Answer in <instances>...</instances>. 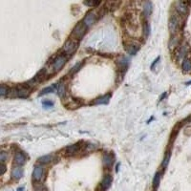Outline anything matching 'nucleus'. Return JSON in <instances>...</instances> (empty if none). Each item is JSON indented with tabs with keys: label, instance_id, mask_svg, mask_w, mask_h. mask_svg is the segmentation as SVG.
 Listing matches in <instances>:
<instances>
[{
	"label": "nucleus",
	"instance_id": "f257e3e1",
	"mask_svg": "<svg viewBox=\"0 0 191 191\" xmlns=\"http://www.w3.org/2000/svg\"><path fill=\"white\" fill-rule=\"evenodd\" d=\"M77 48V41L76 39H68L63 45V51L67 55H72Z\"/></svg>",
	"mask_w": 191,
	"mask_h": 191
},
{
	"label": "nucleus",
	"instance_id": "f03ea898",
	"mask_svg": "<svg viewBox=\"0 0 191 191\" xmlns=\"http://www.w3.org/2000/svg\"><path fill=\"white\" fill-rule=\"evenodd\" d=\"M85 32H86V26L84 25V23H79L76 24V26L73 30V37L77 39H81Z\"/></svg>",
	"mask_w": 191,
	"mask_h": 191
},
{
	"label": "nucleus",
	"instance_id": "7ed1b4c3",
	"mask_svg": "<svg viewBox=\"0 0 191 191\" xmlns=\"http://www.w3.org/2000/svg\"><path fill=\"white\" fill-rule=\"evenodd\" d=\"M66 61H67V57H66V56H65V55H59V56H57L56 57V59H55V61H53V70H55L56 72L59 71L65 65Z\"/></svg>",
	"mask_w": 191,
	"mask_h": 191
},
{
	"label": "nucleus",
	"instance_id": "20e7f679",
	"mask_svg": "<svg viewBox=\"0 0 191 191\" xmlns=\"http://www.w3.org/2000/svg\"><path fill=\"white\" fill-rule=\"evenodd\" d=\"M168 28L171 34H175L179 28V19L176 15H172L169 19L168 23Z\"/></svg>",
	"mask_w": 191,
	"mask_h": 191
},
{
	"label": "nucleus",
	"instance_id": "39448f33",
	"mask_svg": "<svg viewBox=\"0 0 191 191\" xmlns=\"http://www.w3.org/2000/svg\"><path fill=\"white\" fill-rule=\"evenodd\" d=\"M96 19H97V15H96V14L94 11H89V13L85 15L84 19H83V23H84V25L86 27H89V26L93 25Z\"/></svg>",
	"mask_w": 191,
	"mask_h": 191
},
{
	"label": "nucleus",
	"instance_id": "423d86ee",
	"mask_svg": "<svg viewBox=\"0 0 191 191\" xmlns=\"http://www.w3.org/2000/svg\"><path fill=\"white\" fill-rule=\"evenodd\" d=\"M43 167L42 166H35L34 169V172H33V178L34 181L38 182L39 180H41V178H42L43 176Z\"/></svg>",
	"mask_w": 191,
	"mask_h": 191
},
{
	"label": "nucleus",
	"instance_id": "0eeeda50",
	"mask_svg": "<svg viewBox=\"0 0 191 191\" xmlns=\"http://www.w3.org/2000/svg\"><path fill=\"white\" fill-rule=\"evenodd\" d=\"M111 183H112V177L110 175H106L103 178V180L101 181L100 186H101V188H102V190H106L110 187Z\"/></svg>",
	"mask_w": 191,
	"mask_h": 191
},
{
	"label": "nucleus",
	"instance_id": "6e6552de",
	"mask_svg": "<svg viewBox=\"0 0 191 191\" xmlns=\"http://www.w3.org/2000/svg\"><path fill=\"white\" fill-rule=\"evenodd\" d=\"M11 178L15 179V180H19L23 176V170L20 167H14L13 170H11Z\"/></svg>",
	"mask_w": 191,
	"mask_h": 191
},
{
	"label": "nucleus",
	"instance_id": "1a4fd4ad",
	"mask_svg": "<svg viewBox=\"0 0 191 191\" xmlns=\"http://www.w3.org/2000/svg\"><path fill=\"white\" fill-rule=\"evenodd\" d=\"M30 93V90L25 87H21L15 90V96L18 98H27Z\"/></svg>",
	"mask_w": 191,
	"mask_h": 191
},
{
	"label": "nucleus",
	"instance_id": "9d476101",
	"mask_svg": "<svg viewBox=\"0 0 191 191\" xmlns=\"http://www.w3.org/2000/svg\"><path fill=\"white\" fill-rule=\"evenodd\" d=\"M65 151H66L67 155H75L76 154L77 152L79 151V145L77 144H72V145H69L67 146L66 148H65Z\"/></svg>",
	"mask_w": 191,
	"mask_h": 191
},
{
	"label": "nucleus",
	"instance_id": "9b49d317",
	"mask_svg": "<svg viewBox=\"0 0 191 191\" xmlns=\"http://www.w3.org/2000/svg\"><path fill=\"white\" fill-rule=\"evenodd\" d=\"M25 160H26V157L25 155L22 154L21 152H17L15 156V162L18 164V165H22L25 163Z\"/></svg>",
	"mask_w": 191,
	"mask_h": 191
},
{
	"label": "nucleus",
	"instance_id": "f8f14e48",
	"mask_svg": "<svg viewBox=\"0 0 191 191\" xmlns=\"http://www.w3.org/2000/svg\"><path fill=\"white\" fill-rule=\"evenodd\" d=\"M102 163L105 166L110 167L113 164V163H114V158L110 154H105L102 158Z\"/></svg>",
	"mask_w": 191,
	"mask_h": 191
},
{
	"label": "nucleus",
	"instance_id": "ddd939ff",
	"mask_svg": "<svg viewBox=\"0 0 191 191\" xmlns=\"http://www.w3.org/2000/svg\"><path fill=\"white\" fill-rule=\"evenodd\" d=\"M111 98L110 95H105L103 97H100L97 99H95L94 101V104H107L108 103V101Z\"/></svg>",
	"mask_w": 191,
	"mask_h": 191
},
{
	"label": "nucleus",
	"instance_id": "4468645a",
	"mask_svg": "<svg viewBox=\"0 0 191 191\" xmlns=\"http://www.w3.org/2000/svg\"><path fill=\"white\" fill-rule=\"evenodd\" d=\"M152 11V3L150 1H146L143 4V13H144L145 16H149Z\"/></svg>",
	"mask_w": 191,
	"mask_h": 191
},
{
	"label": "nucleus",
	"instance_id": "2eb2a0df",
	"mask_svg": "<svg viewBox=\"0 0 191 191\" xmlns=\"http://www.w3.org/2000/svg\"><path fill=\"white\" fill-rule=\"evenodd\" d=\"M176 7H177V11L180 14L183 15V14H186L187 11V7H186V3H183V2H177L176 3Z\"/></svg>",
	"mask_w": 191,
	"mask_h": 191
},
{
	"label": "nucleus",
	"instance_id": "dca6fc26",
	"mask_svg": "<svg viewBox=\"0 0 191 191\" xmlns=\"http://www.w3.org/2000/svg\"><path fill=\"white\" fill-rule=\"evenodd\" d=\"M53 160V155H44V156L38 159V162H40L41 163H50Z\"/></svg>",
	"mask_w": 191,
	"mask_h": 191
},
{
	"label": "nucleus",
	"instance_id": "f3484780",
	"mask_svg": "<svg viewBox=\"0 0 191 191\" xmlns=\"http://www.w3.org/2000/svg\"><path fill=\"white\" fill-rule=\"evenodd\" d=\"M57 92H58V96L60 98H64L65 94H66V88H65V84L63 82H60L57 86Z\"/></svg>",
	"mask_w": 191,
	"mask_h": 191
},
{
	"label": "nucleus",
	"instance_id": "a211bd4d",
	"mask_svg": "<svg viewBox=\"0 0 191 191\" xmlns=\"http://www.w3.org/2000/svg\"><path fill=\"white\" fill-rule=\"evenodd\" d=\"M183 70L184 72L191 71V60L188 58H186L183 62Z\"/></svg>",
	"mask_w": 191,
	"mask_h": 191
},
{
	"label": "nucleus",
	"instance_id": "6ab92c4d",
	"mask_svg": "<svg viewBox=\"0 0 191 191\" xmlns=\"http://www.w3.org/2000/svg\"><path fill=\"white\" fill-rule=\"evenodd\" d=\"M187 52V46L186 45H183L181 48H180V50H179L178 52V58L179 59H181L183 58L184 56H186V53Z\"/></svg>",
	"mask_w": 191,
	"mask_h": 191
},
{
	"label": "nucleus",
	"instance_id": "aec40b11",
	"mask_svg": "<svg viewBox=\"0 0 191 191\" xmlns=\"http://www.w3.org/2000/svg\"><path fill=\"white\" fill-rule=\"evenodd\" d=\"M57 89V86L56 85H52V86H49V87H46L44 88L42 91H41V93L39 94V96H43L45 94H49V93H52L53 92Z\"/></svg>",
	"mask_w": 191,
	"mask_h": 191
},
{
	"label": "nucleus",
	"instance_id": "412c9836",
	"mask_svg": "<svg viewBox=\"0 0 191 191\" xmlns=\"http://www.w3.org/2000/svg\"><path fill=\"white\" fill-rule=\"evenodd\" d=\"M138 50H139V46H137L135 44H130L129 46H127V51L130 55H135Z\"/></svg>",
	"mask_w": 191,
	"mask_h": 191
},
{
	"label": "nucleus",
	"instance_id": "4be33fe9",
	"mask_svg": "<svg viewBox=\"0 0 191 191\" xmlns=\"http://www.w3.org/2000/svg\"><path fill=\"white\" fill-rule=\"evenodd\" d=\"M160 182V173L158 172V173H156V175H155V177L153 179V186L155 188H157L159 186Z\"/></svg>",
	"mask_w": 191,
	"mask_h": 191
},
{
	"label": "nucleus",
	"instance_id": "5701e85b",
	"mask_svg": "<svg viewBox=\"0 0 191 191\" xmlns=\"http://www.w3.org/2000/svg\"><path fill=\"white\" fill-rule=\"evenodd\" d=\"M34 187L37 191H47V188L43 186L42 183H40L38 182H34Z\"/></svg>",
	"mask_w": 191,
	"mask_h": 191
},
{
	"label": "nucleus",
	"instance_id": "b1692460",
	"mask_svg": "<svg viewBox=\"0 0 191 191\" xmlns=\"http://www.w3.org/2000/svg\"><path fill=\"white\" fill-rule=\"evenodd\" d=\"M8 91H9V88L6 85L2 84L1 87H0V95L3 97V96H5L6 94H8Z\"/></svg>",
	"mask_w": 191,
	"mask_h": 191
},
{
	"label": "nucleus",
	"instance_id": "393cba45",
	"mask_svg": "<svg viewBox=\"0 0 191 191\" xmlns=\"http://www.w3.org/2000/svg\"><path fill=\"white\" fill-rule=\"evenodd\" d=\"M143 32H144L145 37H147V35L149 34V33H150V27H149L148 22H145L144 25H143Z\"/></svg>",
	"mask_w": 191,
	"mask_h": 191
},
{
	"label": "nucleus",
	"instance_id": "a878e982",
	"mask_svg": "<svg viewBox=\"0 0 191 191\" xmlns=\"http://www.w3.org/2000/svg\"><path fill=\"white\" fill-rule=\"evenodd\" d=\"M177 44H178V39L175 38V37H171L170 42H169V47L170 48H173V47H175Z\"/></svg>",
	"mask_w": 191,
	"mask_h": 191
},
{
	"label": "nucleus",
	"instance_id": "bb28decb",
	"mask_svg": "<svg viewBox=\"0 0 191 191\" xmlns=\"http://www.w3.org/2000/svg\"><path fill=\"white\" fill-rule=\"evenodd\" d=\"M8 156H7V154H6L5 152H2L1 154H0V160H1V163H4V162L6 160H7Z\"/></svg>",
	"mask_w": 191,
	"mask_h": 191
},
{
	"label": "nucleus",
	"instance_id": "cd10ccee",
	"mask_svg": "<svg viewBox=\"0 0 191 191\" xmlns=\"http://www.w3.org/2000/svg\"><path fill=\"white\" fill-rule=\"evenodd\" d=\"M43 105L46 106V107H52L53 105V103L50 100H46V101H43Z\"/></svg>",
	"mask_w": 191,
	"mask_h": 191
},
{
	"label": "nucleus",
	"instance_id": "c85d7f7f",
	"mask_svg": "<svg viewBox=\"0 0 191 191\" xmlns=\"http://www.w3.org/2000/svg\"><path fill=\"white\" fill-rule=\"evenodd\" d=\"M168 160H169V158H168V156L166 155L165 158H164V160H163V166H166V165H167V163H168V162H169Z\"/></svg>",
	"mask_w": 191,
	"mask_h": 191
},
{
	"label": "nucleus",
	"instance_id": "c756f323",
	"mask_svg": "<svg viewBox=\"0 0 191 191\" xmlns=\"http://www.w3.org/2000/svg\"><path fill=\"white\" fill-rule=\"evenodd\" d=\"M5 171H6V165L1 163V172H0V174L3 175L4 173H5Z\"/></svg>",
	"mask_w": 191,
	"mask_h": 191
},
{
	"label": "nucleus",
	"instance_id": "7c9ffc66",
	"mask_svg": "<svg viewBox=\"0 0 191 191\" xmlns=\"http://www.w3.org/2000/svg\"><path fill=\"white\" fill-rule=\"evenodd\" d=\"M80 66H81V63H79L77 65H76V66L73 68V70H72V73H74V72H76V71L79 70V68Z\"/></svg>",
	"mask_w": 191,
	"mask_h": 191
},
{
	"label": "nucleus",
	"instance_id": "2f4dec72",
	"mask_svg": "<svg viewBox=\"0 0 191 191\" xmlns=\"http://www.w3.org/2000/svg\"><path fill=\"white\" fill-rule=\"evenodd\" d=\"M158 60H159V57H157L156 59H155V61H154V63L151 65V68H153L154 66H155V64H157V62H158Z\"/></svg>",
	"mask_w": 191,
	"mask_h": 191
},
{
	"label": "nucleus",
	"instance_id": "473e14b6",
	"mask_svg": "<svg viewBox=\"0 0 191 191\" xmlns=\"http://www.w3.org/2000/svg\"><path fill=\"white\" fill-rule=\"evenodd\" d=\"M24 189H23V187H19L18 189H17V191H23Z\"/></svg>",
	"mask_w": 191,
	"mask_h": 191
},
{
	"label": "nucleus",
	"instance_id": "72a5a7b5",
	"mask_svg": "<svg viewBox=\"0 0 191 191\" xmlns=\"http://www.w3.org/2000/svg\"><path fill=\"white\" fill-rule=\"evenodd\" d=\"M186 84H187V85H189V84H191V81H188V82H186Z\"/></svg>",
	"mask_w": 191,
	"mask_h": 191
}]
</instances>
